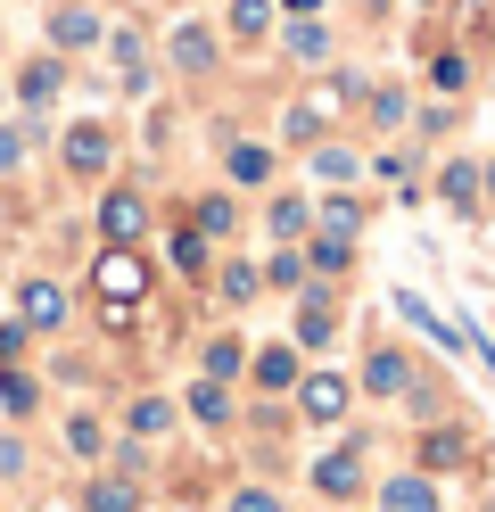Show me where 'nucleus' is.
<instances>
[{"label": "nucleus", "mask_w": 495, "mask_h": 512, "mask_svg": "<svg viewBox=\"0 0 495 512\" xmlns=\"http://www.w3.org/2000/svg\"><path fill=\"white\" fill-rule=\"evenodd\" d=\"M462 75H471V67H462V58H454V50L438 58V67H429V83H438V91H462Z\"/></svg>", "instance_id": "4be33fe9"}, {"label": "nucleus", "mask_w": 495, "mask_h": 512, "mask_svg": "<svg viewBox=\"0 0 495 512\" xmlns=\"http://www.w3.org/2000/svg\"><path fill=\"white\" fill-rule=\"evenodd\" d=\"M240 372V339H207V380H231Z\"/></svg>", "instance_id": "dca6fc26"}, {"label": "nucleus", "mask_w": 495, "mask_h": 512, "mask_svg": "<svg viewBox=\"0 0 495 512\" xmlns=\"http://www.w3.org/2000/svg\"><path fill=\"white\" fill-rule=\"evenodd\" d=\"M198 232H231V199H207V207H198Z\"/></svg>", "instance_id": "b1692460"}, {"label": "nucleus", "mask_w": 495, "mask_h": 512, "mask_svg": "<svg viewBox=\"0 0 495 512\" xmlns=\"http://www.w3.org/2000/svg\"><path fill=\"white\" fill-rule=\"evenodd\" d=\"M297 339L322 347V339H330V306H306V314H297Z\"/></svg>", "instance_id": "412c9836"}, {"label": "nucleus", "mask_w": 495, "mask_h": 512, "mask_svg": "<svg viewBox=\"0 0 495 512\" xmlns=\"http://www.w3.org/2000/svg\"><path fill=\"white\" fill-rule=\"evenodd\" d=\"M50 42H58V50H75V42H91V9H58V25H50Z\"/></svg>", "instance_id": "ddd939ff"}, {"label": "nucleus", "mask_w": 495, "mask_h": 512, "mask_svg": "<svg viewBox=\"0 0 495 512\" xmlns=\"http://www.w3.org/2000/svg\"><path fill=\"white\" fill-rule=\"evenodd\" d=\"M17 157H25V141H17V133H0V174H9Z\"/></svg>", "instance_id": "bb28decb"}, {"label": "nucleus", "mask_w": 495, "mask_h": 512, "mask_svg": "<svg viewBox=\"0 0 495 512\" xmlns=\"http://www.w3.org/2000/svg\"><path fill=\"white\" fill-rule=\"evenodd\" d=\"M231 512H281V504L264 496V488H248V496H231Z\"/></svg>", "instance_id": "a878e982"}, {"label": "nucleus", "mask_w": 495, "mask_h": 512, "mask_svg": "<svg viewBox=\"0 0 495 512\" xmlns=\"http://www.w3.org/2000/svg\"><path fill=\"white\" fill-rule=\"evenodd\" d=\"M322 223H330V240H339V232H355L363 215H355V199H330V207H322Z\"/></svg>", "instance_id": "aec40b11"}, {"label": "nucleus", "mask_w": 495, "mask_h": 512, "mask_svg": "<svg viewBox=\"0 0 495 512\" xmlns=\"http://www.w3.org/2000/svg\"><path fill=\"white\" fill-rule=\"evenodd\" d=\"M314 488H322V496H355V488H363V455H355V446L322 455V463H314Z\"/></svg>", "instance_id": "f257e3e1"}, {"label": "nucleus", "mask_w": 495, "mask_h": 512, "mask_svg": "<svg viewBox=\"0 0 495 512\" xmlns=\"http://www.w3.org/2000/svg\"><path fill=\"white\" fill-rule=\"evenodd\" d=\"M190 405H198V422H231V397H223V380H198V389H190Z\"/></svg>", "instance_id": "1a4fd4ad"}, {"label": "nucleus", "mask_w": 495, "mask_h": 512, "mask_svg": "<svg viewBox=\"0 0 495 512\" xmlns=\"http://www.w3.org/2000/svg\"><path fill=\"white\" fill-rule=\"evenodd\" d=\"M339 413H347V380L314 372V380H306V422H339Z\"/></svg>", "instance_id": "20e7f679"}, {"label": "nucleus", "mask_w": 495, "mask_h": 512, "mask_svg": "<svg viewBox=\"0 0 495 512\" xmlns=\"http://www.w3.org/2000/svg\"><path fill=\"white\" fill-rule=\"evenodd\" d=\"M66 166H75V174H99V166H108V133H99V124H83V133L66 141Z\"/></svg>", "instance_id": "423d86ee"}, {"label": "nucleus", "mask_w": 495, "mask_h": 512, "mask_svg": "<svg viewBox=\"0 0 495 512\" xmlns=\"http://www.w3.org/2000/svg\"><path fill=\"white\" fill-rule=\"evenodd\" d=\"M363 380H372V397H405V389H413V364H405V356H372Z\"/></svg>", "instance_id": "0eeeda50"}, {"label": "nucleus", "mask_w": 495, "mask_h": 512, "mask_svg": "<svg viewBox=\"0 0 495 512\" xmlns=\"http://www.w3.org/2000/svg\"><path fill=\"white\" fill-rule=\"evenodd\" d=\"M289 9H297V17H314V9H322V0H289Z\"/></svg>", "instance_id": "cd10ccee"}, {"label": "nucleus", "mask_w": 495, "mask_h": 512, "mask_svg": "<svg viewBox=\"0 0 495 512\" xmlns=\"http://www.w3.org/2000/svg\"><path fill=\"white\" fill-rule=\"evenodd\" d=\"M141 215H149V207H141V199H132V190H116V199H108V207H99V232H108V240L124 248V240H141Z\"/></svg>", "instance_id": "f03ea898"}, {"label": "nucleus", "mask_w": 495, "mask_h": 512, "mask_svg": "<svg viewBox=\"0 0 495 512\" xmlns=\"http://www.w3.org/2000/svg\"><path fill=\"white\" fill-rule=\"evenodd\" d=\"M231 25H240V34H264V0H240V9H231Z\"/></svg>", "instance_id": "393cba45"}, {"label": "nucleus", "mask_w": 495, "mask_h": 512, "mask_svg": "<svg viewBox=\"0 0 495 512\" xmlns=\"http://www.w3.org/2000/svg\"><path fill=\"white\" fill-rule=\"evenodd\" d=\"M264 174H273V157H264L256 141H240V149H231V182H264Z\"/></svg>", "instance_id": "9b49d317"}, {"label": "nucleus", "mask_w": 495, "mask_h": 512, "mask_svg": "<svg viewBox=\"0 0 495 512\" xmlns=\"http://www.w3.org/2000/svg\"><path fill=\"white\" fill-rule=\"evenodd\" d=\"M256 380H264V389H289L297 364H289V356H256Z\"/></svg>", "instance_id": "6ab92c4d"}, {"label": "nucleus", "mask_w": 495, "mask_h": 512, "mask_svg": "<svg viewBox=\"0 0 495 512\" xmlns=\"http://www.w3.org/2000/svg\"><path fill=\"white\" fill-rule=\"evenodd\" d=\"M165 422H174V405H165V397H141V405H132V430H165Z\"/></svg>", "instance_id": "f3484780"}, {"label": "nucleus", "mask_w": 495, "mask_h": 512, "mask_svg": "<svg viewBox=\"0 0 495 512\" xmlns=\"http://www.w3.org/2000/svg\"><path fill=\"white\" fill-rule=\"evenodd\" d=\"M132 504H141L132 479H99V488H91V512H132Z\"/></svg>", "instance_id": "9d476101"}, {"label": "nucleus", "mask_w": 495, "mask_h": 512, "mask_svg": "<svg viewBox=\"0 0 495 512\" xmlns=\"http://www.w3.org/2000/svg\"><path fill=\"white\" fill-rule=\"evenodd\" d=\"M380 512H438V488H429V479H388Z\"/></svg>", "instance_id": "39448f33"}, {"label": "nucleus", "mask_w": 495, "mask_h": 512, "mask_svg": "<svg viewBox=\"0 0 495 512\" xmlns=\"http://www.w3.org/2000/svg\"><path fill=\"white\" fill-rule=\"evenodd\" d=\"M446 199H454V215H479V174L454 166V174H446Z\"/></svg>", "instance_id": "4468645a"}, {"label": "nucleus", "mask_w": 495, "mask_h": 512, "mask_svg": "<svg viewBox=\"0 0 495 512\" xmlns=\"http://www.w3.org/2000/svg\"><path fill=\"white\" fill-rule=\"evenodd\" d=\"M99 298H141V256H99Z\"/></svg>", "instance_id": "7ed1b4c3"}, {"label": "nucleus", "mask_w": 495, "mask_h": 512, "mask_svg": "<svg viewBox=\"0 0 495 512\" xmlns=\"http://www.w3.org/2000/svg\"><path fill=\"white\" fill-rule=\"evenodd\" d=\"M289 50H297V58H322L330 42H322V25H297V34H289Z\"/></svg>", "instance_id": "5701e85b"}, {"label": "nucleus", "mask_w": 495, "mask_h": 512, "mask_svg": "<svg viewBox=\"0 0 495 512\" xmlns=\"http://www.w3.org/2000/svg\"><path fill=\"white\" fill-rule=\"evenodd\" d=\"M25 314H33V323H58V314H66V298L50 290V281H25Z\"/></svg>", "instance_id": "f8f14e48"}, {"label": "nucleus", "mask_w": 495, "mask_h": 512, "mask_svg": "<svg viewBox=\"0 0 495 512\" xmlns=\"http://www.w3.org/2000/svg\"><path fill=\"white\" fill-rule=\"evenodd\" d=\"M174 58H182L190 75H207V67H215V42H207V34H182V42H174Z\"/></svg>", "instance_id": "2eb2a0df"}, {"label": "nucleus", "mask_w": 495, "mask_h": 512, "mask_svg": "<svg viewBox=\"0 0 495 512\" xmlns=\"http://www.w3.org/2000/svg\"><path fill=\"white\" fill-rule=\"evenodd\" d=\"M58 83H66V67H58V58H33V67H25V100L42 108V100H50Z\"/></svg>", "instance_id": "6e6552de"}, {"label": "nucleus", "mask_w": 495, "mask_h": 512, "mask_svg": "<svg viewBox=\"0 0 495 512\" xmlns=\"http://www.w3.org/2000/svg\"><path fill=\"white\" fill-rule=\"evenodd\" d=\"M66 446H75V455H99V422H91V413H75V422H66Z\"/></svg>", "instance_id": "a211bd4d"}]
</instances>
